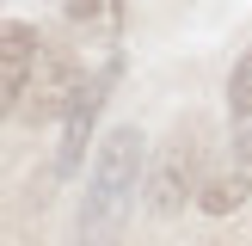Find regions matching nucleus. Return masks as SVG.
I'll use <instances>...</instances> for the list:
<instances>
[{
  "label": "nucleus",
  "mask_w": 252,
  "mask_h": 246,
  "mask_svg": "<svg viewBox=\"0 0 252 246\" xmlns=\"http://www.w3.org/2000/svg\"><path fill=\"white\" fill-rule=\"evenodd\" d=\"M62 12H68L74 31H98L111 49H117V25H123V0H62Z\"/></svg>",
  "instance_id": "nucleus-7"
},
{
  "label": "nucleus",
  "mask_w": 252,
  "mask_h": 246,
  "mask_svg": "<svg viewBox=\"0 0 252 246\" xmlns=\"http://www.w3.org/2000/svg\"><path fill=\"white\" fill-rule=\"evenodd\" d=\"M37 62H43V37H37L25 19H6L0 25V92H6V111H19Z\"/></svg>",
  "instance_id": "nucleus-5"
},
{
  "label": "nucleus",
  "mask_w": 252,
  "mask_h": 246,
  "mask_svg": "<svg viewBox=\"0 0 252 246\" xmlns=\"http://www.w3.org/2000/svg\"><path fill=\"white\" fill-rule=\"evenodd\" d=\"M86 80L93 74H80V62L68 56V49H56V43H43V62H37V74H31V86H25V98H19V117H31V123H68V111L80 105V92H86Z\"/></svg>",
  "instance_id": "nucleus-3"
},
{
  "label": "nucleus",
  "mask_w": 252,
  "mask_h": 246,
  "mask_svg": "<svg viewBox=\"0 0 252 246\" xmlns=\"http://www.w3.org/2000/svg\"><path fill=\"white\" fill-rule=\"evenodd\" d=\"M142 179H148V142H142V129L117 123V129L98 142V154H93V179H86V191H80L74 240L80 246H117V234L129 228V209H135Z\"/></svg>",
  "instance_id": "nucleus-1"
},
{
  "label": "nucleus",
  "mask_w": 252,
  "mask_h": 246,
  "mask_svg": "<svg viewBox=\"0 0 252 246\" xmlns=\"http://www.w3.org/2000/svg\"><path fill=\"white\" fill-rule=\"evenodd\" d=\"M246 197H252V129H234L228 154H221V166L203 179V197H197V203H203L209 215H228V209H240Z\"/></svg>",
  "instance_id": "nucleus-4"
},
{
  "label": "nucleus",
  "mask_w": 252,
  "mask_h": 246,
  "mask_svg": "<svg viewBox=\"0 0 252 246\" xmlns=\"http://www.w3.org/2000/svg\"><path fill=\"white\" fill-rule=\"evenodd\" d=\"M228 111H234V129H252V49L234 62V80H228Z\"/></svg>",
  "instance_id": "nucleus-8"
},
{
  "label": "nucleus",
  "mask_w": 252,
  "mask_h": 246,
  "mask_svg": "<svg viewBox=\"0 0 252 246\" xmlns=\"http://www.w3.org/2000/svg\"><path fill=\"white\" fill-rule=\"evenodd\" d=\"M111 80H117V56L105 62V68L86 80V92H80V105L68 111V123H62V154H56V172L68 179L74 166H80V148H86V135H93V117H98V105H105V92H111Z\"/></svg>",
  "instance_id": "nucleus-6"
},
{
  "label": "nucleus",
  "mask_w": 252,
  "mask_h": 246,
  "mask_svg": "<svg viewBox=\"0 0 252 246\" xmlns=\"http://www.w3.org/2000/svg\"><path fill=\"white\" fill-rule=\"evenodd\" d=\"M197 172H203V123H179V129L160 142L154 154V172H148V209L160 221H172L197 191Z\"/></svg>",
  "instance_id": "nucleus-2"
}]
</instances>
